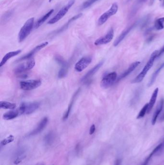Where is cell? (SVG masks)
I'll return each instance as SVG.
<instances>
[{
	"label": "cell",
	"instance_id": "cell-1",
	"mask_svg": "<svg viewBox=\"0 0 164 165\" xmlns=\"http://www.w3.org/2000/svg\"><path fill=\"white\" fill-rule=\"evenodd\" d=\"M158 52L159 51H154L151 54L149 61H148L145 67L142 69V71L140 72L138 76L136 77L133 80V81H131V83H139L141 82L143 80V78L146 76L148 72L149 71V70L151 69V67L153 65L154 60L158 58Z\"/></svg>",
	"mask_w": 164,
	"mask_h": 165
},
{
	"label": "cell",
	"instance_id": "cell-2",
	"mask_svg": "<svg viewBox=\"0 0 164 165\" xmlns=\"http://www.w3.org/2000/svg\"><path fill=\"white\" fill-rule=\"evenodd\" d=\"M34 27V18H31L29 19L25 23L19 32L18 41L20 43L23 42L26 39L27 36L30 35L32 28Z\"/></svg>",
	"mask_w": 164,
	"mask_h": 165
},
{
	"label": "cell",
	"instance_id": "cell-3",
	"mask_svg": "<svg viewBox=\"0 0 164 165\" xmlns=\"http://www.w3.org/2000/svg\"><path fill=\"white\" fill-rule=\"evenodd\" d=\"M40 103L37 102H23L18 109L20 115L25 114L30 115L34 113L35 111L39 108Z\"/></svg>",
	"mask_w": 164,
	"mask_h": 165
},
{
	"label": "cell",
	"instance_id": "cell-4",
	"mask_svg": "<svg viewBox=\"0 0 164 165\" xmlns=\"http://www.w3.org/2000/svg\"><path fill=\"white\" fill-rule=\"evenodd\" d=\"M75 0H70L66 6L63 7L59 12L48 22V24H54L61 20L65 16L70 8L74 4Z\"/></svg>",
	"mask_w": 164,
	"mask_h": 165
},
{
	"label": "cell",
	"instance_id": "cell-5",
	"mask_svg": "<svg viewBox=\"0 0 164 165\" xmlns=\"http://www.w3.org/2000/svg\"><path fill=\"white\" fill-rule=\"evenodd\" d=\"M35 65V61L34 59H31L25 64H22L19 65L14 70V73L17 76H20L23 78L27 77L25 72L31 70Z\"/></svg>",
	"mask_w": 164,
	"mask_h": 165
},
{
	"label": "cell",
	"instance_id": "cell-6",
	"mask_svg": "<svg viewBox=\"0 0 164 165\" xmlns=\"http://www.w3.org/2000/svg\"><path fill=\"white\" fill-rule=\"evenodd\" d=\"M117 78V74L116 72L106 73L104 75L101 81V87L104 89H108L116 82Z\"/></svg>",
	"mask_w": 164,
	"mask_h": 165
},
{
	"label": "cell",
	"instance_id": "cell-7",
	"mask_svg": "<svg viewBox=\"0 0 164 165\" xmlns=\"http://www.w3.org/2000/svg\"><path fill=\"white\" fill-rule=\"evenodd\" d=\"M118 7L117 3H114L112 5L108 11H106L105 13L103 14L100 17L98 21V24L99 25L101 26L105 23L107 20H109L110 17L116 14L118 11Z\"/></svg>",
	"mask_w": 164,
	"mask_h": 165
},
{
	"label": "cell",
	"instance_id": "cell-8",
	"mask_svg": "<svg viewBox=\"0 0 164 165\" xmlns=\"http://www.w3.org/2000/svg\"><path fill=\"white\" fill-rule=\"evenodd\" d=\"M42 84L40 80H30L21 81L20 83V88L23 90L30 91L39 88Z\"/></svg>",
	"mask_w": 164,
	"mask_h": 165
},
{
	"label": "cell",
	"instance_id": "cell-9",
	"mask_svg": "<svg viewBox=\"0 0 164 165\" xmlns=\"http://www.w3.org/2000/svg\"><path fill=\"white\" fill-rule=\"evenodd\" d=\"M92 61V57L89 56L83 57L76 63L75 70L77 72H81L90 64Z\"/></svg>",
	"mask_w": 164,
	"mask_h": 165
},
{
	"label": "cell",
	"instance_id": "cell-10",
	"mask_svg": "<svg viewBox=\"0 0 164 165\" xmlns=\"http://www.w3.org/2000/svg\"><path fill=\"white\" fill-rule=\"evenodd\" d=\"M114 30L113 28H111L105 35L102 36L95 41L94 42V45L98 46L100 45L108 44L113 39L114 37Z\"/></svg>",
	"mask_w": 164,
	"mask_h": 165
},
{
	"label": "cell",
	"instance_id": "cell-11",
	"mask_svg": "<svg viewBox=\"0 0 164 165\" xmlns=\"http://www.w3.org/2000/svg\"><path fill=\"white\" fill-rule=\"evenodd\" d=\"M48 45V42H45L43 43H42V44H39V45H38L37 46L34 47L31 51L29 53L27 54V55H25L24 56L21 57V58H20L18 60V61H22L23 60H26V59H30L31 58L32 56H34L35 54L37 53L39 51V50H41V49L43 48H44L45 46H47V45Z\"/></svg>",
	"mask_w": 164,
	"mask_h": 165
},
{
	"label": "cell",
	"instance_id": "cell-12",
	"mask_svg": "<svg viewBox=\"0 0 164 165\" xmlns=\"http://www.w3.org/2000/svg\"><path fill=\"white\" fill-rule=\"evenodd\" d=\"M48 122V118L47 117H44L41 121V122L39 123L36 128L34 130H32L31 132H30L28 134V136H32L36 135L39 133H41L45 127L47 126Z\"/></svg>",
	"mask_w": 164,
	"mask_h": 165
},
{
	"label": "cell",
	"instance_id": "cell-13",
	"mask_svg": "<svg viewBox=\"0 0 164 165\" xmlns=\"http://www.w3.org/2000/svg\"><path fill=\"white\" fill-rule=\"evenodd\" d=\"M104 60H102L101 62H100L98 64L96 65L94 67H93L92 69H91V70H90L84 76L82 77V79H81V81L82 82H85V81H88L90 78L92 77L93 75L95 74L99 70L100 68H101L102 67L103 65L104 64Z\"/></svg>",
	"mask_w": 164,
	"mask_h": 165
},
{
	"label": "cell",
	"instance_id": "cell-14",
	"mask_svg": "<svg viewBox=\"0 0 164 165\" xmlns=\"http://www.w3.org/2000/svg\"><path fill=\"white\" fill-rule=\"evenodd\" d=\"M80 91V89H79L76 91L75 93L74 94L72 98H71V101H70V103H69V104L68 105V107L67 111L65 112V114H64L63 117V120L64 121L68 119V116H69L70 112H71V110L72 109L74 103L75 102L76 99L77 98V97L79 95Z\"/></svg>",
	"mask_w": 164,
	"mask_h": 165
},
{
	"label": "cell",
	"instance_id": "cell-15",
	"mask_svg": "<svg viewBox=\"0 0 164 165\" xmlns=\"http://www.w3.org/2000/svg\"><path fill=\"white\" fill-rule=\"evenodd\" d=\"M137 25V23H134L132 25L126 28V30H124L122 33H121V35L118 36L117 38L116 39V40L114 43V46H117L119 45L122 41L126 37V36L129 33V32L133 30V28Z\"/></svg>",
	"mask_w": 164,
	"mask_h": 165
},
{
	"label": "cell",
	"instance_id": "cell-16",
	"mask_svg": "<svg viewBox=\"0 0 164 165\" xmlns=\"http://www.w3.org/2000/svg\"><path fill=\"white\" fill-rule=\"evenodd\" d=\"M140 61H136V62H135V63L131 64L130 66L128 68V69L126 70L121 76H119L118 78H117L116 83L119 82V81H121L122 79L129 76L131 72H133L134 70L138 67V66L140 64Z\"/></svg>",
	"mask_w": 164,
	"mask_h": 165
},
{
	"label": "cell",
	"instance_id": "cell-17",
	"mask_svg": "<svg viewBox=\"0 0 164 165\" xmlns=\"http://www.w3.org/2000/svg\"><path fill=\"white\" fill-rule=\"evenodd\" d=\"M164 104V100L163 98H161V100L159 102L158 106H157L156 110L155 111L154 114L152 118V125H154L157 122V119L159 115L161 113L163 109V106Z\"/></svg>",
	"mask_w": 164,
	"mask_h": 165
},
{
	"label": "cell",
	"instance_id": "cell-18",
	"mask_svg": "<svg viewBox=\"0 0 164 165\" xmlns=\"http://www.w3.org/2000/svg\"><path fill=\"white\" fill-rule=\"evenodd\" d=\"M21 52V50H18L14 51H11L8 53L3 57L1 62L0 63V67H2L6 63L7 61L9 60L10 59L12 58L13 57H15L18 55Z\"/></svg>",
	"mask_w": 164,
	"mask_h": 165
},
{
	"label": "cell",
	"instance_id": "cell-19",
	"mask_svg": "<svg viewBox=\"0 0 164 165\" xmlns=\"http://www.w3.org/2000/svg\"><path fill=\"white\" fill-rule=\"evenodd\" d=\"M158 88H156V89H154L153 93L152 94L151 99H150V102H149V103L148 104L147 111V114H149V113H150L152 109L153 108L154 104H155V102H156V100H157V97H158Z\"/></svg>",
	"mask_w": 164,
	"mask_h": 165
},
{
	"label": "cell",
	"instance_id": "cell-20",
	"mask_svg": "<svg viewBox=\"0 0 164 165\" xmlns=\"http://www.w3.org/2000/svg\"><path fill=\"white\" fill-rule=\"evenodd\" d=\"M54 11V9H51L47 13L41 17L34 24V28L36 29V28H39L41 25H42L45 22L46 20L48 19L50 16H51V15L53 13Z\"/></svg>",
	"mask_w": 164,
	"mask_h": 165
},
{
	"label": "cell",
	"instance_id": "cell-21",
	"mask_svg": "<svg viewBox=\"0 0 164 165\" xmlns=\"http://www.w3.org/2000/svg\"><path fill=\"white\" fill-rule=\"evenodd\" d=\"M26 150L24 148H20L17 151V153L15 154V156H17V158L14 161V164L18 165L19 163L22 162L25 158H26L25 155H24L25 153Z\"/></svg>",
	"mask_w": 164,
	"mask_h": 165
},
{
	"label": "cell",
	"instance_id": "cell-22",
	"mask_svg": "<svg viewBox=\"0 0 164 165\" xmlns=\"http://www.w3.org/2000/svg\"><path fill=\"white\" fill-rule=\"evenodd\" d=\"M20 115L18 110H11L3 115V118L6 120H10L18 117Z\"/></svg>",
	"mask_w": 164,
	"mask_h": 165
},
{
	"label": "cell",
	"instance_id": "cell-23",
	"mask_svg": "<svg viewBox=\"0 0 164 165\" xmlns=\"http://www.w3.org/2000/svg\"><path fill=\"white\" fill-rule=\"evenodd\" d=\"M164 68V62L160 65L159 67H158V68L157 69V70L154 72V73L152 75L151 79H150V81H149V82H148V87H150L151 85H153L154 83V81L157 79V77H158V75H159V73H160L161 70Z\"/></svg>",
	"mask_w": 164,
	"mask_h": 165
},
{
	"label": "cell",
	"instance_id": "cell-24",
	"mask_svg": "<svg viewBox=\"0 0 164 165\" xmlns=\"http://www.w3.org/2000/svg\"><path fill=\"white\" fill-rule=\"evenodd\" d=\"M82 15V13H80L79 14L77 15H75L72 18H71L70 20H68V22L65 24V25H64L58 31H57L56 33H61V32H62L63 31H65V30H66L67 28H68V27L69 26V25H70V23H72L73 21H75L76 20H78L79 18H80L81 16Z\"/></svg>",
	"mask_w": 164,
	"mask_h": 165
},
{
	"label": "cell",
	"instance_id": "cell-25",
	"mask_svg": "<svg viewBox=\"0 0 164 165\" xmlns=\"http://www.w3.org/2000/svg\"><path fill=\"white\" fill-rule=\"evenodd\" d=\"M0 107L4 109L14 110L16 107V104L6 101H1L0 102Z\"/></svg>",
	"mask_w": 164,
	"mask_h": 165
},
{
	"label": "cell",
	"instance_id": "cell-26",
	"mask_svg": "<svg viewBox=\"0 0 164 165\" xmlns=\"http://www.w3.org/2000/svg\"><path fill=\"white\" fill-rule=\"evenodd\" d=\"M55 136L52 132H50L47 134L44 138V141L46 145H50L54 141Z\"/></svg>",
	"mask_w": 164,
	"mask_h": 165
},
{
	"label": "cell",
	"instance_id": "cell-27",
	"mask_svg": "<svg viewBox=\"0 0 164 165\" xmlns=\"http://www.w3.org/2000/svg\"><path fill=\"white\" fill-rule=\"evenodd\" d=\"M164 17L157 19L154 22V28L157 30H161L164 28Z\"/></svg>",
	"mask_w": 164,
	"mask_h": 165
},
{
	"label": "cell",
	"instance_id": "cell-28",
	"mask_svg": "<svg viewBox=\"0 0 164 165\" xmlns=\"http://www.w3.org/2000/svg\"><path fill=\"white\" fill-rule=\"evenodd\" d=\"M68 66L61 67V68L58 72V77L60 79H61L66 77L68 74Z\"/></svg>",
	"mask_w": 164,
	"mask_h": 165
},
{
	"label": "cell",
	"instance_id": "cell-29",
	"mask_svg": "<svg viewBox=\"0 0 164 165\" xmlns=\"http://www.w3.org/2000/svg\"><path fill=\"white\" fill-rule=\"evenodd\" d=\"M148 107V103H146L145 106H143L142 109L138 114L137 119H141L145 116L146 113H147V111Z\"/></svg>",
	"mask_w": 164,
	"mask_h": 165
},
{
	"label": "cell",
	"instance_id": "cell-30",
	"mask_svg": "<svg viewBox=\"0 0 164 165\" xmlns=\"http://www.w3.org/2000/svg\"><path fill=\"white\" fill-rule=\"evenodd\" d=\"M14 137L13 136L10 135L9 136L6 138L5 140H2V141L1 142V146H5L7 144H9V143H11V142H13L14 140Z\"/></svg>",
	"mask_w": 164,
	"mask_h": 165
},
{
	"label": "cell",
	"instance_id": "cell-31",
	"mask_svg": "<svg viewBox=\"0 0 164 165\" xmlns=\"http://www.w3.org/2000/svg\"><path fill=\"white\" fill-rule=\"evenodd\" d=\"M98 0H87V1L83 3L82 5V8L83 9H86L87 8L91 7L93 3H95L96 2L98 1Z\"/></svg>",
	"mask_w": 164,
	"mask_h": 165
},
{
	"label": "cell",
	"instance_id": "cell-32",
	"mask_svg": "<svg viewBox=\"0 0 164 165\" xmlns=\"http://www.w3.org/2000/svg\"><path fill=\"white\" fill-rule=\"evenodd\" d=\"M152 158V155L151 154L149 155V156L146 159V160L143 162V163H142V165H148L149 164V161H150V159H151V158Z\"/></svg>",
	"mask_w": 164,
	"mask_h": 165
},
{
	"label": "cell",
	"instance_id": "cell-33",
	"mask_svg": "<svg viewBox=\"0 0 164 165\" xmlns=\"http://www.w3.org/2000/svg\"><path fill=\"white\" fill-rule=\"evenodd\" d=\"M95 125H92V126H91V128H90V135H92L93 133H94V132H95Z\"/></svg>",
	"mask_w": 164,
	"mask_h": 165
},
{
	"label": "cell",
	"instance_id": "cell-34",
	"mask_svg": "<svg viewBox=\"0 0 164 165\" xmlns=\"http://www.w3.org/2000/svg\"><path fill=\"white\" fill-rule=\"evenodd\" d=\"M12 15V12H8L6 14V15H5V20H7V19H9L11 15Z\"/></svg>",
	"mask_w": 164,
	"mask_h": 165
},
{
	"label": "cell",
	"instance_id": "cell-35",
	"mask_svg": "<svg viewBox=\"0 0 164 165\" xmlns=\"http://www.w3.org/2000/svg\"><path fill=\"white\" fill-rule=\"evenodd\" d=\"M163 53H164V46L162 47V48H161V49L160 50V51H159L158 58L160 57Z\"/></svg>",
	"mask_w": 164,
	"mask_h": 165
},
{
	"label": "cell",
	"instance_id": "cell-36",
	"mask_svg": "<svg viewBox=\"0 0 164 165\" xmlns=\"http://www.w3.org/2000/svg\"><path fill=\"white\" fill-rule=\"evenodd\" d=\"M121 160L120 159H117L116 160V163L115 165H121Z\"/></svg>",
	"mask_w": 164,
	"mask_h": 165
},
{
	"label": "cell",
	"instance_id": "cell-37",
	"mask_svg": "<svg viewBox=\"0 0 164 165\" xmlns=\"http://www.w3.org/2000/svg\"><path fill=\"white\" fill-rule=\"evenodd\" d=\"M146 1L147 0H138L137 2H138V3H143Z\"/></svg>",
	"mask_w": 164,
	"mask_h": 165
},
{
	"label": "cell",
	"instance_id": "cell-38",
	"mask_svg": "<svg viewBox=\"0 0 164 165\" xmlns=\"http://www.w3.org/2000/svg\"><path fill=\"white\" fill-rule=\"evenodd\" d=\"M160 120L161 121H163L164 120V113L160 118Z\"/></svg>",
	"mask_w": 164,
	"mask_h": 165
},
{
	"label": "cell",
	"instance_id": "cell-39",
	"mask_svg": "<svg viewBox=\"0 0 164 165\" xmlns=\"http://www.w3.org/2000/svg\"><path fill=\"white\" fill-rule=\"evenodd\" d=\"M44 165V164L43 163H39V164H38L37 165Z\"/></svg>",
	"mask_w": 164,
	"mask_h": 165
},
{
	"label": "cell",
	"instance_id": "cell-40",
	"mask_svg": "<svg viewBox=\"0 0 164 165\" xmlns=\"http://www.w3.org/2000/svg\"><path fill=\"white\" fill-rule=\"evenodd\" d=\"M54 0H49V2H51V1H53Z\"/></svg>",
	"mask_w": 164,
	"mask_h": 165
},
{
	"label": "cell",
	"instance_id": "cell-41",
	"mask_svg": "<svg viewBox=\"0 0 164 165\" xmlns=\"http://www.w3.org/2000/svg\"><path fill=\"white\" fill-rule=\"evenodd\" d=\"M163 7H164V1H163Z\"/></svg>",
	"mask_w": 164,
	"mask_h": 165
},
{
	"label": "cell",
	"instance_id": "cell-42",
	"mask_svg": "<svg viewBox=\"0 0 164 165\" xmlns=\"http://www.w3.org/2000/svg\"><path fill=\"white\" fill-rule=\"evenodd\" d=\"M162 142H163V143L164 144V140H163V141H162Z\"/></svg>",
	"mask_w": 164,
	"mask_h": 165
},
{
	"label": "cell",
	"instance_id": "cell-43",
	"mask_svg": "<svg viewBox=\"0 0 164 165\" xmlns=\"http://www.w3.org/2000/svg\"><path fill=\"white\" fill-rule=\"evenodd\" d=\"M160 1H161V0H160Z\"/></svg>",
	"mask_w": 164,
	"mask_h": 165
}]
</instances>
